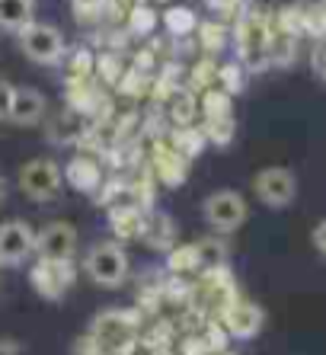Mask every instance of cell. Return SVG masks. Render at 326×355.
Returning a JSON list of instances; mask_svg holds the SVG:
<instances>
[{"instance_id": "obj_1", "label": "cell", "mask_w": 326, "mask_h": 355, "mask_svg": "<svg viewBox=\"0 0 326 355\" xmlns=\"http://www.w3.org/2000/svg\"><path fill=\"white\" fill-rule=\"evenodd\" d=\"M138 327H141L138 311H119V307H112V311H103L93 320L90 336L99 343L103 352H122L131 339H138Z\"/></svg>"}, {"instance_id": "obj_2", "label": "cell", "mask_w": 326, "mask_h": 355, "mask_svg": "<svg viewBox=\"0 0 326 355\" xmlns=\"http://www.w3.org/2000/svg\"><path fill=\"white\" fill-rule=\"evenodd\" d=\"M87 275H90L96 285L103 288H115V285H122L125 275H128V253H125L119 243L106 240V243H93L87 259Z\"/></svg>"}, {"instance_id": "obj_3", "label": "cell", "mask_w": 326, "mask_h": 355, "mask_svg": "<svg viewBox=\"0 0 326 355\" xmlns=\"http://www.w3.org/2000/svg\"><path fill=\"white\" fill-rule=\"evenodd\" d=\"M269 23L262 13H250V17L240 19V29H237V49H240V58L250 71H266L269 67Z\"/></svg>"}, {"instance_id": "obj_4", "label": "cell", "mask_w": 326, "mask_h": 355, "mask_svg": "<svg viewBox=\"0 0 326 355\" xmlns=\"http://www.w3.org/2000/svg\"><path fill=\"white\" fill-rule=\"evenodd\" d=\"M74 279H77V272H74L71 259H39L29 269V285L45 301H61L74 288Z\"/></svg>"}, {"instance_id": "obj_5", "label": "cell", "mask_w": 326, "mask_h": 355, "mask_svg": "<svg viewBox=\"0 0 326 355\" xmlns=\"http://www.w3.org/2000/svg\"><path fill=\"white\" fill-rule=\"evenodd\" d=\"M205 221L208 227L218 234H234L240 224L246 221V202L240 192L234 189H221V192H212L205 198Z\"/></svg>"}, {"instance_id": "obj_6", "label": "cell", "mask_w": 326, "mask_h": 355, "mask_svg": "<svg viewBox=\"0 0 326 355\" xmlns=\"http://www.w3.org/2000/svg\"><path fill=\"white\" fill-rule=\"evenodd\" d=\"M61 182H65V173H61V166L55 160H29V164L19 170V189L26 196L33 198V202H49L61 192Z\"/></svg>"}, {"instance_id": "obj_7", "label": "cell", "mask_w": 326, "mask_h": 355, "mask_svg": "<svg viewBox=\"0 0 326 355\" xmlns=\"http://www.w3.org/2000/svg\"><path fill=\"white\" fill-rule=\"evenodd\" d=\"M253 189L262 205L288 208L294 202V196H298V180H294V173L285 170V166H266V170L256 173Z\"/></svg>"}, {"instance_id": "obj_8", "label": "cell", "mask_w": 326, "mask_h": 355, "mask_svg": "<svg viewBox=\"0 0 326 355\" xmlns=\"http://www.w3.org/2000/svg\"><path fill=\"white\" fill-rule=\"evenodd\" d=\"M221 327L228 330V336L234 339H253L256 333L262 330V323H266V311H262L256 301H246V297L237 295L224 311H221Z\"/></svg>"}, {"instance_id": "obj_9", "label": "cell", "mask_w": 326, "mask_h": 355, "mask_svg": "<svg viewBox=\"0 0 326 355\" xmlns=\"http://www.w3.org/2000/svg\"><path fill=\"white\" fill-rule=\"evenodd\" d=\"M19 45H23L26 55L33 61H39V64H51V61H58V55L65 51L61 33H58L55 26H45V23L26 26L23 33H19Z\"/></svg>"}, {"instance_id": "obj_10", "label": "cell", "mask_w": 326, "mask_h": 355, "mask_svg": "<svg viewBox=\"0 0 326 355\" xmlns=\"http://www.w3.org/2000/svg\"><path fill=\"white\" fill-rule=\"evenodd\" d=\"M35 253V231L26 221L0 224V266H19Z\"/></svg>"}, {"instance_id": "obj_11", "label": "cell", "mask_w": 326, "mask_h": 355, "mask_svg": "<svg viewBox=\"0 0 326 355\" xmlns=\"http://www.w3.org/2000/svg\"><path fill=\"white\" fill-rule=\"evenodd\" d=\"M77 250V231L67 221H51L35 234L39 259H71Z\"/></svg>"}, {"instance_id": "obj_12", "label": "cell", "mask_w": 326, "mask_h": 355, "mask_svg": "<svg viewBox=\"0 0 326 355\" xmlns=\"http://www.w3.org/2000/svg\"><path fill=\"white\" fill-rule=\"evenodd\" d=\"M141 240H144L151 250L170 253V250L176 247V224H173V218L163 215V211H151V215H144V224H141Z\"/></svg>"}, {"instance_id": "obj_13", "label": "cell", "mask_w": 326, "mask_h": 355, "mask_svg": "<svg viewBox=\"0 0 326 355\" xmlns=\"http://www.w3.org/2000/svg\"><path fill=\"white\" fill-rule=\"evenodd\" d=\"M45 116V99L33 87H17L13 90V103H10V122L17 125H35Z\"/></svg>"}, {"instance_id": "obj_14", "label": "cell", "mask_w": 326, "mask_h": 355, "mask_svg": "<svg viewBox=\"0 0 326 355\" xmlns=\"http://www.w3.org/2000/svg\"><path fill=\"white\" fill-rule=\"evenodd\" d=\"M192 250H196V272H212L228 266V243L221 237H205L192 243Z\"/></svg>"}, {"instance_id": "obj_15", "label": "cell", "mask_w": 326, "mask_h": 355, "mask_svg": "<svg viewBox=\"0 0 326 355\" xmlns=\"http://www.w3.org/2000/svg\"><path fill=\"white\" fill-rule=\"evenodd\" d=\"M33 13H35L33 0H0V26L3 29L23 33L26 26L33 23Z\"/></svg>"}, {"instance_id": "obj_16", "label": "cell", "mask_w": 326, "mask_h": 355, "mask_svg": "<svg viewBox=\"0 0 326 355\" xmlns=\"http://www.w3.org/2000/svg\"><path fill=\"white\" fill-rule=\"evenodd\" d=\"M67 180H71L74 189H80V192H90L99 186V166L93 164V160L87 157H77L67 164Z\"/></svg>"}, {"instance_id": "obj_17", "label": "cell", "mask_w": 326, "mask_h": 355, "mask_svg": "<svg viewBox=\"0 0 326 355\" xmlns=\"http://www.w3.org/2000/svg\"><path fill=\"white\" fill-rule=\"evenodd\" d=\"M141 224H144V211L141 208H112V231L119 237L125 240L141 237Z\"/></svg>"}, {"instance_id": "obj_18", "label": "cell", "mask_w": 326, "mask_h": 355, "mask_svg": "<svg viewBox=\"0 0 326 355\" xmlns=\"http://www.w3.org/2000/svg\"><path fill=\"white\" fill-rule=\"evenodd\" d=\"M294 61V35L291 33H272L269 35V64L285 67Z\"/></svg>"}, {"instance_id": "obj_19", "label": "cell", "mask_w": 326, "mask_h": 355, "mask_svg": "<svg viewBox=\"0 0 326 355\" xmlns=\"http://www.w3.org/2000/svg\"><path fill=\"white\" fill-rule=\"evenodd\" d=\"M157 170L163 173L166 182H180L182 176H186V160H182V154H176V150H160V154H157Z\"/></svg>"}, {"instance_id": "obj_20", "label": "cell", "mask_w": 326, "mask_h": 355, "mask_svg": "<svg viewBox=\"0 0 326 355\" xmlns=\"http://www.w3.org/2000/svg\"><path fill=\"white\" fill-rule=\"evenodd\" d=\"M166 269H170L173 275L196 272V250H192V243H186V247H173L170 257H166Z\"/></svg>"}, {"instance_id": "obj_21", "label": "cell", "mask_w": 326, "mask_h": 355, "mask_svg": "<svg viewBox=\"0 0 326 355\" xmlns=\"http://www.w3.org/2000/svg\"><path fill=\"white\" fill-rule=\"evenodd\" d=\"M77 135H80V122L74 116H61V119H55V125H51V138H55L58 144H71Z\"/></svg>"}, {"instance_id": "obj_22", "label": "cell", "mask_w": 326, "mask_h": 355, "mask_svg": "<svg viewBox=\"0 0 326 355\" xmlns=\"http://www.w3.org/2000/svg\"><path fill=\"white\" fill-rule=\"evenodd\" d=\"M208 138L214 141V144H228L230 138H234V119L224 116V119H208Z\"/></svg>"}, {"instance_id": "obj_23", "label": "cell", "mask_w": 326, "mask_h": 355, "mask_svg": "<svg viewBox=\"0 0 326 355\" xmlns=\"http://www.w3.org/2000/svg\"><path fill=\"white\" fill-rule=\"evenodd\" d=\"M205 116L208 119L230 116V96L228 93H208V96H205Z\"/></svg>"}, {"instance_id": "obj_24", "label": "cell", "mask_w": 326, "mask_h": 355, "mask_svg": "<svg viewBox=\"0 0 326 355\" xmlns=\"http://www.w3.org/2000/svg\"><path fill=\"white\" fill-rule=\"evenodd\" d=\"M173 119L180 125L192 122V96H180V103H173Z\"/></svg>"}, {"instance_id": "obj_25", "label": "cell", "mask_w": 326, "mask_h": 355, "mask_svg": "<svg viewBox=\"0 0 326 355\" xmlns=\"http://www.w3.org/2000/svg\"><path fill=\"white\" fill-rule=\"evenodd\" d=\"M221 77H224V83H228V93H237L240 87H243V74H240V67L230 64L221 71Z\"/></svg>"}, {"instance_id": "obj_26", "label": "cell", "mask_w": 326, "mask_h": 355, "mask_svg": "<svg viewBox=\"0 0 326 355\" xmlns=\"http://www.w3.org/2000/svg\"><path fill=\"white\" fill-rule=\"evenodd\" d=\"M13 83L0 80V119H10V103H13Z\"/></svg>"}, {"instance_id": "obj_27", "label": "cell", "mask_w": 326, "mask_h": 355, "mask_svg": "<svg viewBox=\"0 0 326 355\" xmlns=\"http://www.w3.org/2000/svg\"><path fill=\"white\" fill-rule=\"evenodd\" d=\"M103 349H99V343L93 336H80L77 343H74V355H99Z\"/></svg>"}, {"instance_id": "obj_28", "label": "cell", "mask_w": 326, "mask_h": 355, "mask_svg": "<svg viewBox=\"0 0 326 355\" xmlns=\"http://www.w3.org/2000/svg\"><path fill=\"white\" fill-rule=\"evenodd\" d=\"M170 26H173V29H192V26H196V19H192V13H189V10H173V13H170Z\"/></svg>"}, {"instance_id": "obj_29", "label": "cell", "mask_w": 326, "mask_h": 355, "mask_svg": "<svg viewBox=\"0 0 326 355\" xmlns=\"http://www.w3.org/2000/svg\"><path fill=\"white\" fill-rule=\"evenodd\" d=\"M314 64H317L320 77H323V80H326V39L320 42V51H317V58H314Z\"/></svg>"}, {"instance_id": "obj_30", "label": "cell", "mask_w": 326, "mask_h": 355, "mask_svg": "<svg viewBox=\"0 0 326 355\" xmlns=\"http://www.w3.org/2000/svg\"><path fill=\"white\" fill-rule=\"evenodd\" d=\"M71 3H74L77 10H96V7H103L106 0H71Z\"/></svg>"}, {"instance_id": "obj_31", "label": "cell", "mask_w": 326, "mask_h": 355, "mask_svg": "<svg viewBox=\"0 0 326 355\" xmlns=\"http://www.w3.org/2000/svg\"><path fill=\"white\" fill-rule=\"evenodd\" d=\"M314 243H317V247H320V250H323V253H326V221L320 224L317 231H314Z\"/></svg>"}, {"instance_id": "obj_32", "label": "cell", "mask_w": 326, "mask_h": 355, "mask_svg": "<svg viewBox=\"0 0 326 355\" xmlns=\"http://www.w3.org/2000/svg\"><path fill=\"white\" fill-rule=\"evenodd\" d=\"M0 355H23L17 343H0Z\"/></svg>"}, {"instance_id": "obj_33", "label": "cell", "mask_w": 326, "mask_h": 355, "mask_svg": "<svg viewBox=\"0 0 326 355\" xmlns=\"http://www.w3.org/2000/svg\"><path fill=\"white\" fill-rule=\"evenodd\" d=\"M3 198H7V180L0 176V202H3Z\"/></svg>"}, {"instance_id": "obj_34", "label": "cell", "mask_w": 326, "mask_h": 355, "mask_svg": "<svg viewBox=\"0 0 326 355\" xmlns=\"http://www.w3.org/2000/svg\"><path fill=\"white\" fill-rule=\"evenodd\" d=\"M218 355H240V352H228V349H224V352H218Z\"/></svg>"}, {"instance_id": "obj_35", "label": "cell", "mask_w": 326, "mask_h": 355, "mask_svg": "<svg viewBox=\"0 0 326 355\" xmlns=\"http://www.w3.org/2000/svg\"><path fill=\"white\" fill-rule=\"evenodd\" d=\"M99 355H109V352H99Z\"/></svg>"}]
</instances>
